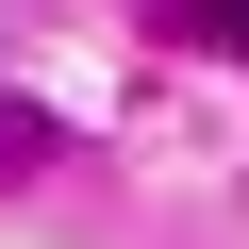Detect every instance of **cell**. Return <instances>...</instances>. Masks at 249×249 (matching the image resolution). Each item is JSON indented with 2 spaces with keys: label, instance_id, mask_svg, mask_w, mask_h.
Listing matches in <instances>:
<instances>
[{
  "label": "cell",
  "instance_id": "obj_1",
  "mask_svg": "<svg viewBox=\"0 0 249 249\" xmlns=\"http://www.w3.org/2000/svg\"><path fill=\"white\" fill-rule=\"evenodd\" d=\"M17 166H50V116H17V100H0V183H17Z\"/></svg>",
  "mask_w": 249,
  "mask_h": 249
},
{
  "label": "cell",
  "instance_id": "obj_2",
  "mask_svg": "<svg viewBox=\"0 0 249 249\" xmlns=\"http://www.w3.org/2000/svg\"><path fill=\"white\" fill-rule=\"evenodd\" d=\"M183 34L199 50H249V0H183Z\"/></svg>",
  "mask_w": 249,
  "mask_h": 249
}]
</instances>
